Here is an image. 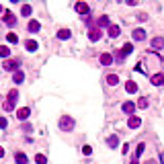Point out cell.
<instances>
[{
  "instance_id": "cell-1",
  "label": "cell",
  "mask_w": 164,
  "mask_h": 164,
  "mask_svg": "<svg viewBox=\"0 0 164 164\" xmlns=\"http://www.w3.org/2000/svg\"><path fill=\"white\" fill-rule=\"evenodd\" d=\"M16 99H19V92H16L15 88L8 92V96H6V103H4V111H12L15 109V103H16Z\"/></svg>"
},
{
  "instance_id": "cell-2",
  "label": "cell",
  "mask_w": 164,
  "mask_h": 164,
  "mask_svg": "<svg viewBox=\"0 0 164 164\" xmlns=\"http://www.w3.org/2000/svg\"><path fill=\"white\" fill-rule=\"evenodd\" d=\"M60 129H62V131L74 129V119H72L70 115H62V117H60Z\"/></svg>"
},
{
  "instance_id": "cell-3",
  "label": "cell",
  "mask_w": 164,
  "mask_h": 164,
  "mask_svg": "<svg viewBox=\"0 0 164 164\" xmlns=\"http://www.w3.org/2000/svg\"><path fill=\"white\" fill-rule=\"evenodd\" d=\"M19 64H21V60H6L4 62V70H8V72H16Z\"/></svg>"
},
{
  "instance_id": "cell-4",
  "label": "cell",
  "mask_w": 164,
  "mask_h": 164,
  "mask_svg": "<svg viewBox=\"0 0 164 164\" xmlns=\"http://www.w3.org/2000/svg\"><path fill=\"white\" fill-rule=\"evenodd\" d=\"M29 115H31V109H29V107H23V109L16 111V119L25 121V119H29Z\"/></svg>"
},
{
  "instance_id": "cell-5",
  "label": "cell",
  "mask_w": 164,
  "mask_h": 164,
  "mask_svg": "<svg viewBox=\"0 0 164 164\" xmlns=\"http://www.w3.org/2000/svg\"><path fill=\"white\" fill-rule=\"evenodd\" d=\"M2 19H4V23L8 27H15L16 25V19H15V15H12L10 10H4V16H2Z\"/></svg>"
},
{
  "instance_id": "cell-6",
  "label": "cell",
  "mask_w": 164,
  "mask_h": 164,
  "mask_svg": "<svg viewBox=\"0 0 164 164\" xmlns=\"http://www.w3.org/2000/svg\"><path fill=\"white\" fill-rule=\"evenodd\" d=\"M76 12H78V15H88L90 8H88L86 2H76Z\"/></svg>"
},
{
  "instance_id": "cell-7",
  "label": "cell",
  "mask_w": 164,
  "mask_h": 164,
  "mask_svg": "<svg viewBox=\"0 0 164 164\" xmlns=\"http://www.w3.org/2000/svg\"><path fill=\"white\" fill-rule=\"evenodd\" d=\"M127 125H129V129H138L139 125H142V119H139V117H135V115H131L129 121H127Z\"/></svg>"
},
{
  "instance_id": "cell-8",
  "label": "cell",
  "mask_w": 164,
  "mask_h": 164,
  "mask_svg": "<svg viewBox=\"0 0 164 164\" xmlns=\"http://www.w3.org/2000/svg\"><path fill=\"white\" fill-rule=\"evenodd\" d=\"M25 47H27L29 51H37V49H39V43H37L35 39H27V41H25Z\"/></svg>"
},
{
  "instance_id": "cell-9",
  "label": "cell",
  "mask_w": 164,
  "mask_h": 164,
  "mask_svg": "<svg viewBox=\"0 0 164 164\" xmlns=\"http://www.w3.org/2000/svg\"><path fill=\"white\" fill-rule=\"evenodd\" d=\"M121 109H123V113L131 115V113L135 111V103H131V101H127V103H123V107H121Z\"/></svg>"
},
{
  "instance_id": "cell-10",
  "label": "cell",
  "mask_w": 164,
  "mask_h": 164,
  "mask_svg": "<svg viewBox=\"0 0 164 164\" xmlns=\"http://www.w3.org/2000/svg\"><path fill=\"white\" fill-rule=\"evenodd\" d=\"M131 35H134L135 41H144L146 39V31L144 29H134V33H131Z\"/></svg>"
},
{
  "instance_id": "cell-11",
  "label": "cell",
  "mask_w": 164,
  "mask_h": 164,
  "mask_svg": "<svg viewBox=\"0 0 164 164\" xmlns=\"http://www.w3.org/2000/svg\"><path fill=\"white\" fill-rule=\"evenodd\" d=\"M101 64L103 66H111L113 64V55L111 54H101Z\"/></svg>"
},
{
  "instance_id": "cell-12",
  "label": "cell",
  "mask_w": 164,
  "mask_h": 164,
  "mask_svg": "<svg viewBox=\"0 0 164 164\" xmlns=\"http://www.w3.org/2000/svg\"><path fill=\"white\" fill-rule=\"evenodd\" d=\"M152 47H154V49H162L164 47V39L162 37H154V39H152Z\"/></svg>"
},
{
  "instance_id": "cell-13",
  "label": "cell",
  "mask_w": 164,
  "mask_h": 164,
  "mask_svg": "<svg viewBox=\"0 0 164 164\" xmlns=\"http://www.w3.org/2000/svg\"><path fill=\"white\" fill-rule=\"evenodd\" d=\"M88 39L90 41H99L101 39V31L99 29H90L88 31Z\"/></svg>"
},
{
  "instance_id": "cell-14",
  "label": "cell",
  "mask_w": 164,
  "mask_h": 164,
  "mask_svg": "<svg viewBox=\"0 0 164 164\" xmlns=\"http://www.w3.org/2000/svg\"><path fill=\"white\" fill-rule=\"evenodd\" d=\"M152 84H154V86L164 84V74H154V76H152Z\"/></svg>"
},
{
  "instance_id": "cell-15",
  "label": "cell",
  "mask_w": 164,
  "mask_h": 164,
  "mask_svg": "<svg viewBox=\"0 0 164 164\" xmlns=\"http://www.w3.org/2000/svg\"><path fill=\"white\" fill-rule=\"evenodd\" d=\"M117 35H121L119 25H111V27H109V37H117Z\"/></svg>"
},
{
  "instance_id": "cell-16",
  "label": "cell",
  "mask_w": 164,
  "mask_h": 164,
  "mask_svg": "<svg viewBox=\"0 0 164 164\" xmlns=\"http://www.w3.org/2000/svg\"><path fill=\"white\" fill-rule=\"evenodd\" d=\"M39 29H41L39 21H29V31H31V33H37Z\"/></svg>"
},
{
  "instance_id": "cell-17",
  "label": "cell",
  "mask_w": 164,
  "mask_h": 164,
  "mask_svg": "<svg viewBox=\"0 0 164 164\" xmlns=\"http://www.w3.org/2000/svg\"><path fill=\"white\" fill-rule=\"evenodd\" d=\"M12 80H15L16 84H21V82H23V80H25V74H23V72H21V70H16L15 74H12Z\"/></svg>"
},
{
  "instance_id": "cell-18",
  "label": "cell",
  "mask_w": 164,
  "mask_h": 164,
  "mask_svg": "<svg viewBox=\"0 0 164 164\" xmlns=\"http://www.w3.org/2000/svg\"><path fill=\"white\" fill-rule=\"evenodd\" d=\"M125 90H127V92H129V95H134L135 90H138V84H135V82H125Z\"/></svg>"
},
{
  "instance_id": "cell-19",
  "label": "cell",
  "mask_w": 164,
  "mask_h": 164,
  "mask_svg": "<svg viewBox=\"0 0 164 164\" xmlns=\"http://www.w3.org/2000/svg\"><path fill=\"white\" fill-rule=\"evenodd\" d=\"M107 84H111V86L119 84V76H115V74H109V76H107Z\"/></svg>"
},
{
  "instance_id": "cell-20",
  "label": "cell",
  "mask_w": 164,
  "mask_h": 164,
  "mask_svg": "<svg viewBox=\"0 0 164 164\" xmlns=\"http://www.w3.org/2000/svg\"><path fill=\"white\" fill-rule=\"evenodd\" d=\"M70 35H72L70 29H60L58 31V37H60V39H70Z\"/></svg>"
},
{
  "instance_id": "cell-21",
  "label": "cell",
  "mask_w": 164,
  "mask_h": 164,
  "mask_svg": "<svg viewBox=\"0 0 164 164\" xmlns=\"http://www.w3.org/2000/svg\"><path fill=\"white\" fill-rule=\"evenodd\" d=\"M99 27H107V29H109V27H111L109 16H101V19H99Z\"/></svg>"
},
{
  "instance_id": "cell-22",
  "label": "cell",
  "mask_w": 164,
  "mask_h": 164,
  "mask_svg": "<svg viewBox=\"0 0 164 164\" xmlns=\"http://www.w3.org/2000/svg\"><path fill=\"white\" fill-rule=\"evenodd\" d=\"M15 160H16V164H27V156H25V154H21V152H16Z\"/></svg>"
},
{
  "instance_id": "cell-23",
  "label": "cell",
  "mask_w": 164,
  "mask_h": 164,
  "mask_svg": "<svg viewBox=\"0 0 164 164\" xmlns=\"http://www.w3.org/2000/svg\"><path fill=\"white\" fill-rule=\"evenodd\" d=\"M31 12H33V8H31L29 4H23V8H21V15H23V16H29Z\"/></svg>"
},
{
  "instance_id": "cell-24",
  "label": "cell",
  "mask_w": 164,
  "mask_h": 164,
  "mask_svg": "<svg viewBox=\"0 0 164 164\" xmlns=\"http://www.w3.org/2000/svg\"><path fill=\"white\" fill-rule=\"evenodd\" d=\"M131 51H134V45H131V43H125L123 49H121V54H123V55H129Z\"/></svg>"
},
{
  "instance_id": "cell-25",
  "label": "cell",
  "mask_w": 164,
  "mask_h": 164,
  "mask_svg": "<svg viewBox=\"0 0 164 164\" xmlns=\"http://www.w3.org/2000/svg\"><path fill=\"white\" fill-rule=\"evenodd\" d=\"M8 55H10V49L6 45H0V58H8Z\"/></svg>"
},
{
  "instance_id": "cell-26",
  "label": "cell",
  "mask_w": 164,
  "mask_h": 164,
  "mask_svg": "<svg viewBox=\"0 0 164 164\" xmlns=\"http://www.w3.org/2000/svg\"><path fill=\"white\" fill-rule=\"evenodd\" d=\"M148 105H150V101L146 99V96H142V99L138 101V107H139V109H146V107H148Z\"/></svg>"
},
{
  "instance_id": "cell-27",
  "label": "cell",
  "mask_w": 164,
  "mask_h": 164,
  "mask_svg": "<svg viewBox=\"0 0 164 164\" xmlns=\"http://www.w3.org/2000/svg\"><path fill=\"white\" fill-rule=\"evenodd\" d=\"M107 142H109V146H111V148H117V144H119V139H117V135H111V138L107 139Z\"/></svg>"
},
{
  "instance_id": "cell-28",
  "label": "cell",
  "mask_w": 164,
  "mask_h": 164,
  "mask_svg": "<svg viewBox=\"0 0 164 164\" xmlns=\"http://www.w3.org/2000/svg\"><path fill=\"white\" fill-rule=\"evenodd\" d=\"M35 162H37V164H47V158H45L43 154H37V156H35Z\"/></svg>"
},
{
  "instance_id": "cell-29",
  "label": "cell",
  "mask_w": 164,
  "mask_h": 164,
  "mask_svg": "<svg viewBox=\"0 0 164 164\" xmlns=\"http://www.w3.org/2000/svg\"><path fill=\"white\" fill-rule=\"evenodd\" d=\"M144 150H146V144H138V148H135V156H134V158H138V156L142 154Z\"/></svg>"
},
{
  "instance_id": "cell-30",
  "label": "cell",
  "mask_w": 164,
  "mask_h": 164,
  "mask_svg": "<svg viewBox=\"0 0 164 164\" xmlns=\"http://www.w3.org/2000/svg\"><path fill=\"white\" fill-rule=\"evenodd\" d=\"M6 39H8V43H16V41H19V37H16L15 33H8V35H6Z\"/></svg>"
},
{
  "instance_id": "cell-31",
  "label": "cell",
  "mask_w": 164,
  "mask_h": 164,
  "mask_svg": "<svg viewBox=\"0 0 164 164\" xmlns=\"http://www.w3.org/2000/svg\"><path fill=\"white\" fill-rule=\"evenodd\" d=\"M82 154H84V156H90V154H92V148H90V146H84V148H82Z\"/></svg>"
},
{
  "instance_id": "cell-32",
  "label": "cell",
  "mask_w": 164,
  "mask_h": 164,
  "mask_svg": "<svg viewBox=\"0 0 164 164\" xmlns=\"http://www.w3.org/2000/svg\"><path fill=\"white\" fill-rule=\"evenodd\" d=\"M6 125H8L6 117H0V129H6Z\"/></svg>"
},
{
  "instance_id": "cell-33",
  "label": "cell",
  "mask_w": 164,
  "mask_h": 164,
  "mask_svg": "<svg viewBox=\"0 0 164 164\" xmlns=\"http://www.w3.org/2000/svg\"><path fill=\"white\" fill-rule=\"evenodd\" d=\"M146 164H158V162H156L154 158H150V160H146Z\"/></svg>"
},
{
  "instance_id": "cell-34",
  "label": "cell",
  "mask_w": 164,
  "mask_h": 164,
  "mask_svg": "<svg viewBox=\"0 0 164 164\" xmlns=\"http://www.w3.org/2000/svg\"><path fill=\"white\" fill-rule=\"evenodd\" d=\"M160 160H162V164H164V152H160Z\"/></svg>"
},
{
  "instance_id": "cell-35",
  "label": "cell",
  "mask_w": 164,
  "mask_h": 164,
  "mask_svg": "<svg viewBox=\"0 0 164 164\" xmlns=\"http://www.w3.org/2000/svg\"><path fill=\"white\" fill-rule=\"evenodd\" d=\"M131 164H139V160H138V158H134V160H131Z\"/></svg>"
},
{
  "instance_id": "cell-36",
  "label": "cell",
  "mask_w": 164,
  "mask_h": 164,
  "mask_svg": "<svg viewBox=\"0 0 164 164\" xmlns=\"http://www.w3.org/2000/svg\"><path fill=\"white\" fill-rule=\"evenodd\" d=\"M2 156H4V148H0V158H2Z\"/></svg>"
},
{
  "instance_id": "cell-37",
  "label": "cell",
  "mask_w": 164,
  "mask_h": 164,
  "mask_svg": "<svg viewBox=\"0 0 164 164\" xmlns=\"http://www.w3.org/2000/svg\"><path fill=\"white\" fill-rule=\"evenodd\" d=\"M0 12H2V4H0Z\"/></svg>"
}]
</instances>
